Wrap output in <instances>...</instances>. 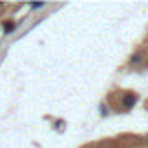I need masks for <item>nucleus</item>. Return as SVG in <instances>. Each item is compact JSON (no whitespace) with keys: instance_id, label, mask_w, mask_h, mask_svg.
Listing matches in <instances>:
<instances>
[{"instance_id":"1","label":"nucleus","mask_w":148,"mask_h":148,"mask_svg":"<svg viewBox=\"0 0 148 148\" xmlns=\"http://www.w3.org/2000/svg\"><path fill=\"white\" fill-rule=\"evenodd\" d=\"M134 103H136V96H134V94H125V96H124V105H125L127 108L134 106Z\"/></svg>"},{"instance_id":"2","label":"nucleus","mask_w":148,"mask_h":148,"mask_svg":"<svg viewBox=\"0 0 148 148\" xmlns=\"http://www.w3.org/2000/svg\"><path fill=\"white\" fill-rule=\"evenodd\" d=\"M4 28H5V33H11V32L14 30V23H12V21H7V23L4 25Z\"/></svg>"},{"instance_id":"3","label":"nucleus","mask_w":148,"mask_h":148,"mask_svg":"<svg viewBox=\"0 0 148 148\" xmlns=\"http://www.w3.org/2000/svg\"><path fill=\"white\" fill-rule=\"evenodd\" d=\"M44 5H45V4H32L33 9H38V7H44Z\"/></svg>"}]
</instances>
